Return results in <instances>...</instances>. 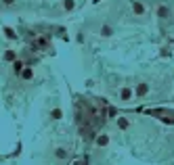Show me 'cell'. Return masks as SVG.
I'll list each match as a JSON object with an SVG mask.
<instances>
[{
	"label": "cell",
	"instance_id": "16",
	"mask_svg": "<svg viewBox=\"0 0 174 165\" xmlns=\"http://www.w3.org/2000/svg\"><path fill=\"white\" fill-rule=\"evenodd\" d=\"M172 52H170V48H162V57H170Z\"/></svg>",
	"mask_w": 174,
	"mask_h": 165
},
{
	"label": "cell",
	"instance_id": "15",
	"mask_svg": "<svg viewBox=\"0 0 174 165\" xmlns=\"http://www.w3.org/2000/svg\"><path fill=\"white\" fill-rule=\"evenodd\" d=\"M4 36H6V38H9V40H17V34H15V32H13L11 27H4Z\"/></svg>",
	"mask_w": 174,
	"mask_h": 165
},
{
	"label": "cell",
	"instance_id": "5",
	"mask_svg": "<svg viewBox=\"0 0 174 165\" xmlns=\"http://www.w3.org/2000/svg\"><path fill=\"white\" fill-rule=\"evenodd\" d=\"M97 36L99 38H105V40H109V38H113L116 36V27L111 23H107V21H103V23H99V27H97Z\"/></svg>",
	"mask_w": 174,
	"mask_h": 165
},
{
	"label": "cell",
	"instance_id": "4",
	"mask_svg": "<svg viewBox=\"0 0 174 165\" xmlns=\"http://www.w3.org/2000/svg\"><path fill=\"white\" fill-rule=\"evenodd\" d=\"M130 11H132L134 17L145 19V17H147V13H149V9H147V4H145L143 0H132V2H130Z\"/></svg>",
	"mask_w": 174,
	"mask_h": 165
},
{
	"label": "cell",
	"instance_id": "1",
	"mask_svg": "<svg viewBox=\"0 0 174 165\" xmlns=\"http://www.w3.org/2000/svg\"><path fill=\"white\" fill-rule=\"evenodd\" d=\"M155 17H157V21H162V23H166V21L174 19L172 6H170L168 2H157V6H155Z\"/></svg>",
	"mask_w": 174,
	"mask_h": 165
},
{
	"label": "cell",
	"instance_id": "12",
	"mask_svg": "<svg viewBox=\"0 0 174 165\" xmlns=\"http://www.w3.org/2000/svg\"><path fill=\"white\" fill-rule=\"evenodd\" d=\"M50 119H53V121H61V119H63V109H61V107H53V109H50Z\"/></svg>",
	"mask_w": 174,
	"mask_h": 165
},
{
	"label": "cell",
	"instance_id": "2",
	"mask_svg": "<svg viewBox=\"0 0 174 165\" xmlns=\"http://www.w3.org/2000/svg\"><path fill=\"white\" fill-rule=\"evenodd\" d=\"M134 98H136L134 96V88H130V86H122L117 90V103L120 105H130Z\"/></svg>",
	"mask_w": 174,
	"mask_h": 165
},
{
	"label": "cell",
	"instance_id": "13",
	"mask_svg": "<svg viewBox=\"0 0 174 165\" xmlns=\"http://www.w3.org/2000/svg\"><path fill=\"white\" fill-rule=\"evenodd\" d=\"M61 4H63V11L65 13H73L76 11V0H61Z\"/></svg>",
	"mask_w": 174,
	"mask_h": 165
},
{
	"label": "cell",
	"instance_id": "18",
	"mask_svg": "<svg viewBox=\"0 0 174 165\" xmlns=\"http://www.w3.org/2000/svg\"><path fill=\"white\" fill-rule=\"evenodd\" d=\"M172 11H174V6H172Z\"/></svg>",
	"mask_w": 174,
	"mask_h": 165
},
{
	"label": "cell",
	"instance_id": "9",
	"mask_svg": "<svg viewBox=\"0 0 174 165\" xmlns=\"http://www.w3.org/2000/svg\"><path fill=\"white\" fill-rule=\"evenodd\" d=\"M17 59H19V52L17 50H13V48H4L2 50V61L4 63H15Z\"/></svg>",
	"mask_w": 174,
	"mask_h": 165
},
{
	"label": "cell",
	"instance_id": "14",
	"mask_svg": "<svg viewBox=\"0 0 174 165\" xmlns=\"http://www.w3.org/2000/svg\"><path fill=\"white\" fill-rule=\"evenodd\" d=\"M17 4V0H0V9H13Z\"/></svg>",
	"mask_w": 174,
	"mask_h": 165
},
{
	"label": "cell",
	"instance_id": "11",
	"mask_svg": "<svg viewBox=\"0 0 174 165\" xmlns=\"http://www.w3.org/2000/svg\"><path fill=\"white\" fill-rule=\"evenodd\" d=\"M25 65H27V63H25L23 59H17L15 61V63H11V73L13 75H15V77H19V75H21V71H23V67Z\"/></svg>",
	"mask_w": 174,
	"mask_h": 165
},
{
	"label": "cell",
	"instance_id": "8",
	"mask_svg": "<svg viewBox=\"0 0 174 165\" xmlns=\"http://www.w3.org/2000/svg\"><path fill=\"white\" fill-rule=\"evenodd\" d=\"M116 128L120 132H128L130 128H132V121H130V117H126V115H120V117H116Z\"/></svg>",
	"mask_w": 174,
	"mask_h": 165
},
{
	"label": "cell",
	"instance_id": "6",
	"mask_svg": "<svg viewBox=\"0 0 174 165\" xmlns=\"http://www.w3.org/2000/svg\"><path fill=\"white\" fill-rule=\"evenodd\" d=\"M149 92H151V84L147 80H139L136 86H134V96L136 98H145V96H149Z\"/></svg>",
	"mask_w": 174,
	"mask_h": 165
},
{
	"label": "cell",
	"instance_id": "10",
	"mask_svg": "<svg viewBox=\"0 0 174 165\" xmlns=\"http://www.w3.org/2000/svg\"><path fill=\"white\" fill-rule=\"evenodd\" d=\"M34 75H36V69L32 67V65H25L23 71H21V75H19V80H21V82H32Z\"/></svg>",
	"mask_w": 174,
	"mask_h": 165
},
{
	"label": "cell",
	"instance_id": "3",
	"mask_svg": "<svg viewBox=\"0 0 174 165\" xmlns=\"http://www.w3.org/2000/svg\"><path fill=\"white\" fill-rule=\"evenodd\" d=\"M69 157H71V148L65 146V144H59V146L53 148V159H55V161H61V163H63V161H67Z\"/></svg>",
	"mask_w": 174,
	"mask_h": 165
},
{
	"label": "cell",
	"instance_id": "7",
	"mask_svg": "<svg viewBox=\"0 0 174 165\" xmlns=\"http://www.w3.org/2000/svg\"><path fill=\"white\" fill-rule=\"evenodd\" d=\"M93 144L97 148H107L109 144H111V136L107 134V132H97V136H94Z\"/></svg>",
	"mask_w": 174,
	"mask_h": 165
},
{
	"label": "cell",
	"instance_id": "17",
	"mask_svg": "<svg viewBox=\"0 0 174 165\" xmlns=\"http://www.w3.org/2000/svg\"><path fill=\"white\" fill-rule=\"evenodd\" d=\"M84 84H86V88H93V86H94V80H86Z\"/></svg>",
	"mask_w": 174,
	"mask_h": 165
}]
</instances>
